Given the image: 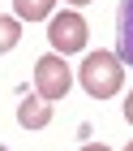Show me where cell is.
<instances>
[{
    "mask_svg": "<svg viewBox=\"0 0 133 151\" xmlns=\"http://www.w3.org/2000/svg\"><path fill=\"white\" fill-rule=\"evenodd\" d=\"M116 56L133 69V0H120L116 9Z\"/></svg>",
    "mask_w": 133,
    "mask_h": 151,
    "instance_id": "277c9868",
    "label": "cell"
},
{
    "mask_svg": "<svg viewBox=\"0 0 133 151\" xmlns=\"http://www.w3.org/2000/svg\"><path fill=\"white\" fill-rule=\"evenodd\" d=\"M47 39H52V47L60 56L82 52V47H86V17H82V13H56L52 26H47Z\"/></svg>",
    "mask_w": 133,
    "mask_h": 151,
    "instance_id": "3957f363",
    "label": "cell"
},
{
    "mask_svg": "<svg viewBox=\"0 0 133 151\" xmlns=\"http://www.w3.org/2000/svg\"><path fill=\"white\" fill-rule=\"evenodd\" d=\"M124 116H129V125H133V91H129V99H124Z\"/></svg>",
    "mask_w": 133,
    "mask_h": 151,
    "instance_id": "ba28073f",
    "label": "cell"
},
{
    "mask_svg": "<svg viewBox=\"0 0 133 151\" xmlns=\"http://www.w3.org/2000/svg\"><path fill=\"white\" fill-rule=\"evenodd\" d=\"M17 121H22L26 129H43L47 121H52V99H43V95L22 99V104H17Z\"/></svg>",
    "mask_w": 133,
    "mask_h": 151,
    "instance_id": "5b68a950",
    "label": "cell"
},
{
    "mask_svg": "<svg viewBox=\"0 0 133 151\" xmlns=\"http://www.w3.org/2000/svg\"><path fill=\"white\" fill-rule=\"evenodd\" d=\"M69 4H90V0H69Z\"/></svg>",
    "mask_w": 133,
    "mask_h": 151,
    "instance_id": "30bf717a",
    "label": "cell"
},
{
    "mask_svg": "<svg viewBox=\"0 0 133 151\" xmlns=\"http://www.w3.org/2000/svg\"><path fill=\"white\" fill-rule=\"evenodd\" d=\"M124 151H133V142H129V147H124Z\"/></svg>",
    "mask_w": 133,
    "mask_h": 151,
    "instance_id": "8fae6325",
    "label": "cell"
},
{
    "mask_svg": "<svg viewBox=\"0 0 133 151\" xmlns=\"http://www.w3.org/2000/svg\"><path fill=\"white\" fill-rule=\"evenodd\" d=\"M17 39H22L17 22H13V17H0V56H4V52H13V47H17Z\"/></svg>",
    "mask_w": 133,
    "mask_h": 151,
    "instance_id": "52a82bcc",
    "label": "cell"
},
{
    "mask_svg": "<svg viewBox=\"0 0 133 151\" xmlns=\"http://www.w3.org/2000/svg\"><path fill=\"white\" fill-rule=\"evenodd\" d=\"M52 4L56 0H13V9H17L22 22H43V17H52Z\"/></svg>",
    "mask_w": 133,
    "mask_h": 151,
    "instance_id": "8992f818",
    "label": "cell"
},
{
    "mask_svg": "<svg viewBox=\"0 0 133 151\" xmlns=\"http://www.w3.org/2000/svg\"><path fill=\"white\" fill-rule=\"evenodd\" d=\"M34 86H39V95H43V99H65V95H69L73 73H69V65H65V56H60V52L39 56V65H34Z\"/></svg>",
    "mask_w": 133,
    "mask_h": 151,
    "instance_id": "7a4b0ae2",
    "label": "cell"
},
{
    "mask_svg": "<svg viewBox=\"0 0 133 151\" xmlns=\"http://www.w3.org/2000/svg\"><path fill=\"white\" fill-rule=\"evenodd\" d=\"M124 60L116 56V52H90L86 60H82V86H86V95H95V99H112V95L124 86Z\"/></svg>",
    "mask_w": 133,
    "mask_h": 151,
    "instance_id": "6da1fadb",
    "label": "cell"
},
{
    "mask_svg": "<svg viewBox=\"0 0 133 151\" xmlns=\"http://www.w3.org/2000/svg\"><path fill=\"white\" fill-rule=\"evenodd\" d=\"M82 151H112V147H103V142H90V147H82Z\"/></svg>",
    "mask_w": 133,
    "mask_h": 151,
    "instance_id": "9c48e42d",
    "label": "cell"
}]
</instances>
